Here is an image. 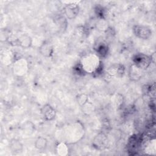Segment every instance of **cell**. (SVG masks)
<instances>
[{
	"label": "cell",
	"mask_w": 156,
	"mask_h": 156,
	"mask_svg": "<svg viewBox=\"0 0 156 156\" xmlns=\"http://www.w3.org/2000/svg\"><path fill=\"white\" fill-rule=\"evenodd\" d=\"M79 64L85 74L99 75L104 73L101 58L95 53H88L83 55Z\"/></svg>",
	"instance_id": "6da1fadb"
},
{
	"label": "cell",
	"mask_w": 156,
	"mask_h": 156,
	"mask_svg": "<svg viewBox=\"0 0 156 156\" xmlns=\"http://www.w3.org/2000/svg\"><path fill=\"white\" fill-rule=\"evenodd\" d=\"M66 141L68 143H74L79 141L83 135V127L79 122H74L72 126H68L66 130ZM65 142V143H66Z\"/></svg>",
	"instance_id": "7a4b0ae2"
},
{
	"label": "cell",
	"mask_w": 156,
	"mask_h": 156,
	"mask_svg": "<svg viewBox=\"0 0 156 156\" xmlns=\"http://www.w3.org/2000/svg\"><path fill=\"white\" fill-rule=\"evenodd\" d=\"M132 63L139 68L145 71L152 63L150 55L143 53H137L132 58Z\"/></svg>",
	"instance_id": "3957f363"
},
{
	"label": "cell",
	"mask_w": 156,
	"mask_h": 156,
	"mask_svg": "<svg viewBox=\"0 0 156 156\" xmlns=\"http://www.w3.org/2000/svg\"><path fill=\"white\" fill-rule=\"evenodd\" d=\"M134 35L142 40H148L152 35V29L147 26L141 24H135L132 27Z\"/></svg>",
	"instance_id": "277c9868"
},
{
	"label": "cell",
	"mask_w": 156,
	"mask_h": 156,
	"mask_svg": "<svg viewBox=\"0 0 156 156\" xmlns=\"http://www.w3.org/2000/svg\"><path fill=\"white\" fill-rule=\"evenodd\" d=\"M80 7L77 1L70 2L65 4L63 7V13L65 17L68 20H74L79 15Z\"/></svg>",
	"instance_id": "5b68a950"
},
{
	"label": "cell",
	"mask_w": 156,
	"mask_h": 156,
	"mask_svg": "<svg viewBox=\"0 0 156 156\" xmlns=\"http://www.w3.org/2000/svg\"><path fill=\"white\" fill-rule=\"evenodd\" d=\"M28 69L27 62L23 58H15L13 63V73L18 76H24Z\"/></svg>",
	"instance_id": "8992f818"
},
{
	"label": "cell",
	"mask_w": 156,
	"mask_h": 156,
	"mask_svg": "<svg viewBox=\"0 0 156 156\" xmlns=\"http://www.w3.org/2000/svg\"><path fill=\"white\" fill-rule=\"evenodd\" d=\"M108 144V139L107 134L104 132L98 133L93 140V146L98 150L105 149Z\"/></svg>",
	"instance_id": "52a82bcc"
},
{
	"label": "cell",
	"mask_w": 156,
	"mask_h": 156,
	"mask_svg": "<svg viewBox=\"0 0 156 156\" xmlns=\"http://www.w3.org/2000/svg\"><path fill=\"white\" fill-rule=\"evenodd\" d=\"M93 49L94 53L100 58L105 57L108 53V45L107 42L102 39H98L94 44Z\"/></svg>",
	"instance_id": "ba28073f"
},
{
	"label": "cell",
	"mask_w": 156,
	"mask_h": 156,
	"mask_svg": "<svg viewBox=\"0 0 156 156\" xmlns=\"http://www.w3.org/2000/svg\"><path fill=\"white\" fill-rule=\"evenodd\" d=\"M40 113L42 118L46 121H51L55 119L56 116L55 109L49 103L45 104L40 109Z\"/></svg>",
	"instance_id": "9c48e42d"
},
{
	"label": "cell",
	"mask_w": 156,
	"mask_h": 156,
	"mask_svg": "<svg viewBox=\"0 0 156 156\" xmlns=\"http://www.w3.org/2000/svg\"><path fill=\"white\" fill-rule=\"evenodd\" d=\"M32 39L27 34H23L16 37L15 46H20L23 49H27L31 47Z\"/></svg>",
	"instance_id": "30bf717a"
},
{
	"label": "cell",
	"mask_w": 156,
	"mask_h": 156,
	"mask_svg": "<svg viewBox=\"0 0 156 156\" xmlns=\"http://www.w3.org/2000/svg\"><path fill=\"white\" fill-rule=\"evenodd\" d=\"M144 71V70L139 68L132 63L129 68L128 76L130 80L137 82L143 77Z\"/></svg>",
	"instance_id": "8fae6325"
},
{
	"label": "cell",
	"mask_w": 156,
	"mask_h": 156,
	"mask_svg": "<svg viewBox=\"0 0 156 156\" xmlns=\"http://www.w3.org/2000/svg\"><path fill=\"white\" fill-rule=\"evenodd\" d=\"M39 52L41 55L44 57L49 58L53 55L54 46L48 40L44 41L39 47Z\"/></svg>",
	"instance_id": "7c38bea8"
},
{
	"label": "cell",
	"mask_w": 156,
	"mask_h": 156,
	"mask_svg": "<svg viewBox=\"0 0 156 156\" xmlns=\"http://www.w3.org/2000/svg\"><path fill=\"white\" fill-rule=\"evenodd\" d=\"M55 151L59 155H66L68 154V147L65 141L57 142L55 146Z\"/></svg>",
	"instance_id": "4fadbf2b"
},
{
	"label": "cell",
	"mask_w": 156,
	"mask_h": 156,
	"mask_svg": "<svg viewBox=\"0 0 156 156\" xmlns=\"http://www.w3.org/2000/svg\"><path fill=\"white\" fill-rule=\"evenodd\" d=\"M48 144V140L45 137L40 136L35 140L34 146L38 151H43L47 147Z\"/></svg>",
	"instance_id": "5bb4252c"
},
{
	"label": "cell",
	"mask_w": 156,
	"mask_h": 156,
	"mask_svg": "<svg viewBox=\"0 0 156 156\" xmlns=\"http://www.w3.org/2000/svg\"><path fill=\"white\" fill-rule=\"evenodd\" d=\"M9 147L12 152L19 153L23 150V144L19 140L13 139L9 143Z\"/></svg>",
	"instance_id": "9a60e30c"
},
{
	"label": "cell",
	"mask_w": 156,
	"mask_h": 156,
	"mask_svg": "<svg viewBox=\"0 0 156 156\" xmlns=\"http://www.w3.org/2000/svg\"><path fill=\"white\" fill-rule=\"evenodd\" d=\"M23 133L26 135H31L35 130V125L31 121H27L23 126Z\"/></svg>",
	"instance_id": "2e32d148"
},
{
	"label": "cell",
	"mask_w": 156,
	"mask_h": 156,
	"mask_svg": "<svg viewBox=\"0 0 156 156\" xmlns=\"http://www.w3.org/2000/svg\"><path fill=\"white\" fill-rule=\"evenodd\" d=\"M81 107H82L83 113L86 115H91L94 112V109H95L94 105L92 103L90 102L89 101L87 102L85 104H84Z\"/></svg>",
	"instance_id": "e0dca14e"
},
{
	"label": "cell",
	"mask_w": 156,
	"mask_h": 156,
	"mask_svg": "<svg viewBox=\"0 0 156 156\" xmlns=\"http://www.w3.org/2000/svg\"><path fill=\"white\" fill-rule=\"evenodd\" d=\"M76 101L77 104L80 106H83L87 102H88V96L85 93H79L76 96Z\"/></svg>",
	"instance_id": "ac0fdd59"
},
{
	"label": "cell",
	"mask_w": 156,
	"mask_h": 156,
	"mask_svg": "<svg viewBox=\"0 0 156 156\" xmlns=\"http://www.w3.org/2000/svg\"><path fill=\"white\" fill-rule=\"evenodd\" d=\"M12 34L10 31L7 29H2L1 30L0 39L1 42H7Z\"/></svg>",
	"instance_id": "d6986e66"
},
{
	"label": "cell",
	"mask_w": 156,
	"mask_h": 156,
	"mask_svg": "<svg viewBox=\"0 0 156 156\" xmlns=\"http://www.w3.org/2000/svg\"><path fill=\"white\" fill-rule=\"evenodd\" d=\"M66 18L65 16L58 15V16H57L54 20H55V22L57 24H58L60 27H63L65 24V25L67 24V21H66Z\"/></svg>",
	"instance_id": "ffe728a7"
},
{
	"label": "cell",
	"mask_w": 156,
	"mask_h": 156,
	"mask_svg": "<svg viewBox=\"0 0 156 156\" xmlns=\"http://www.w3.org/2000/svg\"><path fill=\"white\" fill-rule=\"evenodd\" d=\"M150 57H151L152 63L155 64V52L151 54V55H150Z\"/></svg>",
	"instance_id": "44dd1931"
}]
</instances>
